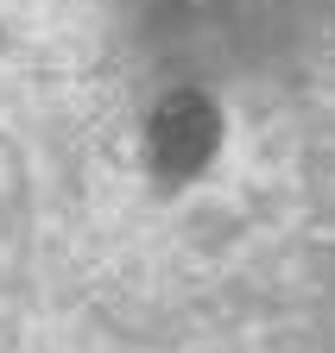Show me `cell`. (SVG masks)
Returning <instances> with one entry per match:
<instances>
[{"label": "cell", "instance_id": "6da1fadb", "mask_svg": "<svg viewBox=\"0 0 335 353\" xmlns=\"http://www.w3.org/2000/svg\"><path fill=\"white\" fill-rule=\"evenodd\" d=\"M216 139H222V120L202 95H171L152 114V132H146L152 164L164 176H196L209 164V152H216Z\"/></svg>", "mask_w": 335, "mask_h": 353}]
</instances>
